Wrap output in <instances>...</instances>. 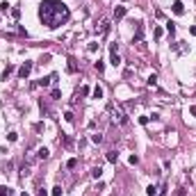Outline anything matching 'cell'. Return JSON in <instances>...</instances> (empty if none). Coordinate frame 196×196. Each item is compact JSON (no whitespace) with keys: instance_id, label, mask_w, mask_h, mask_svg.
Masks as SVG:
<instances>
[{"instance_id":"cell-1","label":"cell","mask_w":196,"mask_h":196,"mask_svg":"<svg viewBox=\"0 0 196 196\" xmlns=\"http://www.w3.org/2000/svg\"><path fill=\"white\" fill-rule=\"evenodd\" d=\"M39 18H41V23L46 27H55L64 25L68 18H71V9L60 2V0H41V5H39Z\"/></svg>"},{"instance_id":"cell-2","label":"cell","mask_w":196,"mask_h":196,"mask_svg":"<svg viewBox=\"0 0 196 196\" xmlns=\"http://www.w3.org/2000/svg\"><path fill=\"white\" fill-rule=\"evenodd\" d=\"M107 114H110L112 123H116V126H126V123H128V114H126L123 107L116 105V103H110V105H107Z\"/></svg>"},{"instance_id":"cell-3","label":"cell","mask_w":196,"mask_h":196,"mask_svg":"<svg viewBox=\"0 0 196 196\" xmlns=\"http://www.w3.org/2000/svg\"><path fill=\"white\" fill-rule=\"evenodd\" d=\"M30 71H32V62H25L23 66L18 68V78H21V80H25V78L30 75Z\"/></svg>"},{"instance_id":"cell-4","label":"cell","mask_w":196,"mask_h":196,"mask_svg":"<svg viewBox=\"0 0 196 196\" xmlns=\"http://www.w3.org/2000/svg\"><path fill=\"white\" fill-rule=\"evenodd\" d=\"M126 11H128V9H126V7H121V5H119V7L114 9V21H121V18L126 16Z\"/></svg>"},{"instance_id":"cell-5","label":"cell","mask_w":196,"mask_h":196,"mask_svg":"<svg viewBox=\"0 0 196 196\" xmlns=\"http://www.w3.org/2000/svg\"><path fill=\"white\" fill-rule=\"evenodd\" d=\"M171 9H173V14H178V16H180V14L185 11V5H182L180 0H176V2H173V7H171Z\"/></svg>"},{"instance_id":"cell-6","label":"cell","mask_w":196,"mask_h":196,"mask_svg":"<svg viewBox=\"0 0 196 196\" xmlns=\"http://www.w3.org/2000/svg\"><path fill=\"white\" fill-rule=\"evenodd\" d=\"M141 39H144V25L139 23L137 25V32H135V41H141Z\"/></svg>"},{"instance_id":"cell-7","label":"cell","mask_w":196,"mask_h":196,"mask_svg":"<svg viewBox=\"0 0 196 196\" xmlns=\"http://www.w3.org/2000/svg\"><path fill=\"white\" fill-rule=\"evenodd\" d=\"M110 25H112V23L107 21V18H105V21H101V34H107V32H110Z\"/></svg>"},{"instance_id":"cell-8","label":"cell","mask_w":196,"mask_h":196,"mask_svg":"<svg viewBox=\"0 0 196 196\" xmlns=\"http://www.w3.org/2000/svg\"><path fill=\"white\" fill-rule=\"evenodd\" d=\"M68 71H71V73H75V71H78V62H75V57H68Z\"/></svg>"},{"instance_id":"cell-9","label":"cell","mask_w":196,"mask_h":196,"mask_svg":"<svg viewBox=\"0 0 196 196\" xmlns=\"http://www.w3.org/2000/svg\"><path fill=\"white\" fill-rule=\"evenodd\" d=\"M48 148H39V151H37V157H39V160H48Z\"/></svg>"},{"instance_id":"cell-10","label":"cell","mask_w":196,"mask_h":196,"mask_svg":"<svg viewBox=\"0 0 196 196\" xmlns=\"http://www.w3.org/2000/svg\"><path fill=\"white\" fill-rule=\"evenodd\" d=\"M110 62L114 64V66H119V64H121V57H119V52H110Z\"/></svg>"},{"instance_id":"cell-11","label":"cell","mask_w":196,"mask_h":196,"mask_svg":"<svg viewBox=\"0 0 196 196\" xmlns=\"http://www.w3.org/2000/svg\"><path fill=\"white\" fill-rule=\"evenodd\" d=\"M18 173H21V176H23V178H25V176H30V164H21V169H18Z\"/></svg>"},{"instance_id":"cell-12","label":"cell","mask_w":196,"mask_h":196,"mask_svg":"<svg viewBox=\"0 0 196 196\" xmlns=\"http://www.w3.org/2000/svg\"><path fill=\"white\" fill-rule=\"evenodd\" d=\"M116 160H119V153H114V151H107V162H116Z\"/></svg>"},{"instance_id":"cell-13","label":"cell","mask_w":196,"mask_h":196,"mask_svg":"<svg viewBox=\"0 0 196 196\" xmlns=\"http://www.w3.org/2000/svg\"><path fill=\"white\" fill-rule=\"evenodd\" d=\"M0 196H14V189H9V187H0Z\"/></svg>"},{"instance_id":"cell-14","label":"cell","mask_w":196,"mask_h":196,"mask_svg":"<svg viewBox=\"0 0 196 196\" xmlns=\"http://www.w3.org/2000/svg\"><path fill=\"white\" fill-rule=\"evenodd\" d=\"M91 141H94V144H101V141H103V135H101V132H94V135H91Z\"/></svg>"},{"instance_id":"cell-15","label":"cell","mask_w":196,"mask_h":196,"mask_svg":"<svg viewBox=\"0 0 196 196\" xmlns=\"http://www.w3.org/2000/svg\"><path fill=\"white\" fill-rule=\"evenodd\" d=\"M91 176H94V178H101V176H103V169H101V167H94V169H91Z\"/></svg>"},{"instance_id":"cell-16","label":"cell","mask_w":196,"mask_h":196,"mask_svg":"<svg viewBox=\"0 0 196 196\" xmlns=\"http://www.w3.org/2000/svg\"><path fill=\"white\" fill-rule=\"evenodd\" d=\"M167 32L173 37V34H176V23H167Z\"/></svg>"},{"instance_id":"cell-17","label":"cell","mask_w":196,"mask_h":196,"mask_svg":"<svg viewBox=\"0 0 196 196\" xmlns=\"http://www.w3.org/2000/svg\"><path fill=\"white\" fill-rule=\"evenodd\" d=\"M146 194H148V196H157V187H155V185H151V187L146 189Z\"/></svg>"},{"instance_id":"cell-18","label":"cell","mask_w":196,"mask_h":196,"mask_svg":"<svg viewBox=\"0 0 196 196\" xmlns=\"http://www.w3.org/2000/svg\"><path fill=\"white\" fill-rule=\"evenodd\" d=\"M94 98H103V87H94Z\"/></svg>"},{"instance_id":"cell-19","label":"cell","mask_w":196,"mask_h":196,"mask_svg":"<svg viewBox=\"0 0 196 196\" xmlns=\"http://www.w3.org/2000/svg\"><path fill=\"white\" fill-rule=\"evenodd\" d=\"M60 96H62V91H60V89H57V87H55V89H52V91H50V98H55V101H57Z\"/></svg>"},{"instance_id":"cell-20","label":"cell","mask_w":196,"mask_h":196,"mask_svg":"<svg viewBox=\"0 0 196 196\" xmlns=\"http://www.w3.org/2000/svg\"><path fill=\"white\" fill-rule=\"evenodd\" d=\"M66 167H68V169H75V167H78V160H75V157H71V160L66 162Z\"/></svg>"},{"instance_id":"cell-21","label":"cell","mask_w":196,"mask_h":196,"mask_svg":"<svg viewBox=\"0 0 196 196\" xmlns=\"http://www.w3.org/2000/svg\"><path fill=\"white\" fill-rule=\"evenodd\" d=\"M62 192H64V189H62L60 185H55V187H52V196H62Z\"/></svg>"},{"instance_id":"cell-22","label":"cell","mask_w":196,"mask_h":196,"mask_svg":"<svg viewBox=\"0 0 196 196\" xmlns=\"http://www.w3.org/2000/svg\"><path fill=\"white\" fill-rule=\"evenodd\" d=\"M157 196H167V185H160L157 187Z\"/></svg>"},{"instance_id":"cell-23","label":"cell","mask_w":196,"mask_h":196,"mask_svg":"<svg viewBox=\"0 0 196 196\" xmlns=\"http://www.w3.org/2000/svg\"><path fill=\"white\" fill-rule=\"evenodd\" d=\"M64 119H66L68 123H73V121H75V116H73V112H66V114H64Z\"/></svg>"},{"instance_id":"cell-24","label":"cell","mask_w":196,"mask_h":196,"mask_svg":"<svg viewBox=\"0 0 196 196\" xmlns=\"http://www.w3.org/2000/svg\"><path fill=\"white\" fill-rule=\"evenodd\" d=\"M39 105H41V112H43V114H50V107H48V105H46V103H39Z\"/></svg>"},{"instance_id":"cell-25","label":"cell","mask_w":196,"mask_h":196,"mask_svg":"<svg viewBox=\"0 0 196 196\" xmlns=\"http://www.w3.org/2000/svg\"><path fill=\"white\" fill-rule=\"evenodd\" d=\"M148 85H151V87H155V85H157V75H155V73H153L151 78H148Z\"/></svg>"},{"instance_id":"cell-26","label":"cell","mask_w":196,"mask_h":196,"mask_svg":"<svg viewBox=\"0 0 196 196\" xmlns=\"http://www.w3.org/2000/svg\"><path fill=\"white\" fill-rule=\"evenodd\" d=\"M153 37H155V39H160V37H162V27H155V30H153Z\"/></svg>"},{"instance_id":"cell-27","label":"cell","mask_w":196,"mask_h":196,"mask_svg":"<svg viewBox=\"0 0 196 196\" xmlns=\"http://www.w3.org/2000/svg\"><path fill=\"white\" fill-rule=\"evenodd\" d=\"M96 71H98V73H103V71H105V64H103V62H96Z\"/></svg>"},{"instance_id":"cell-28","label":"cell","mask_w":196,"mask_h":196,"mask_svg":"<svg viewBox=\"0 0 196 196\" xmlns=\"http://www.w3.org/2000/svg\"><path fill=\"white\" fill-rule=\"evenodd\" d=\"M96 50H98V43L91 41V43H89V52H96Z\"/></svg>"},{"instance_id":"cell-29","label":"cell","mask_w":196,"mask_h":196,"mask_svg":"<svg viewBox=\"0 0 196 196\" xmlns=\"http://www.w3.org/2000/svg\"><path fill=\"white\" fill-rule=\"evenodd\" d=\"M110 52H119V43H110Z\"/></svg>"},{"instance_id":"cell-30","label":"cell","mask_w":196,"mask_h":196,"mask_svg":"<svg viewBox=\"0 0 196 196\" xmlns=\"http://www.w3.org/2000/svg\"><path fill=\"white\" fill-rule=\"evenodd\" d=\"M7 139H9V141H16V139H18V135H16V132H9V135H7Z\"/></svg>"},{"instance_id":"cell-31","label":"cell","mask_w":196,"mask_h":196,"mask_svg":"<svg viewBox=\"0 0 196 196\" xmlns=\"http://www.w3.org/2000/svg\"><path fill=\"white\" fill-rule=\"evenodd\" d=\"M11 71H14V66H7V68H5V73H2V78L7 80V75H9V73H11Z\"/></svg>"},{"instance_id":"cell-32","label":"cell","mask_w":196,"mask_h":196,"mask_svg":"<svg viewBox=\"0 0 196 196\" xmlns=\"http://www.w3.org/2000/svg\"><path fill=\"white\" fill-rule=\"evenodd\" d=\"M9 9V2H0V11H7Z\"/></svg>"},{"instance_id":"cell-33","label":"cell","mask_w":196,"mask_h":196,"mask_svg":"<svg viewBox=\"0 0 196 196\" xmlns=\"http://www.w3.org/2000/svg\"><path fill=\"white\" fill-rule=\"evenodd\" d=\"M128 162H130V164H137V162H139V157H137V155H130Z\"/></svg>"},{"instance_id":"cell-34","label":"cell","mask_w":196,"mask_h":196,"mask_svg":"<svg viewBox=\"0 0 196 196\" xmlns=\"http://www.w3.org/2000/svg\"><path fill=\"white\" fill-rule=\"evenodd\" d=\"M189 114H192V116H196V105H192V107H189Z\"/></svg>"},{"instance_id":"cell-35","label":"cell","mask_w":196,"mask_h":196,"mask_svg":"<svg viewBox=\"0 0 196 196\" xmlns=\"http://www.w3.org/2000/svg\"><path fill=\"white\" fill-rule=\"evenodd\" d=\"M39 196H48V194H46V192H43V189H39Z\"/></svg>"},{"instance_id":"cell-36","label":"cell","mask_w":196,"mask_h":196,"mask_svg":"<svg viewBox=\"0 0 196 196\" xmlns=\"http://www.w3.org/2000/svg\"><path fill=\"white\" fill-rule=\"evenodd\" d=\"M189 32H192V34H194V37H196V25H194V27H192V30H189Z\"/></svg>"},{"instance_id":"cell-37","label":"cell","mask_w":196,"mask_h":196,"mask_svg":"<svg viewBox=\"0 0 196 196\" xmlns=\"http://www.w3.org/2000/svg\"><path fill=\"white\" fill-rule=\"evenodd\" d=\"M21 196H27V194H25V192H23V194H21Z\"/></svg>"}]
</instances>
